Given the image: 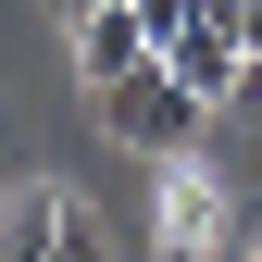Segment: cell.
<instances>
[{"mask_svg":"<svg viewBox=\"0 0 262 262\" xmlns=\"http://www.w3.org/2000/svg\"><path fill=\"white\" fill-rule=\"evenodd\" d=\"M88 100H100V125H113L138 162H187V150H200V125H212V100H200V88H175L162 62H138V75H113V88H88Z\"/></svg>","mask_w":262,"mask_h":262,"instance_id":"cell-1","label":"cell"},{"mask_svg":"<svg viewBox=\"0 0 262 262\" xmlns=\"http://www.w3.org/2000/svg\"><path fill=\"white\" fill-rule=\"evenodd\" d=\"M225 250H237V200L200 162H175L162 175V262H225Z\"/></svg>","mask_w":262,"mask_h":262,"instance_id":"cell-2","label":"cell"},{"mask_svg":"<svg viewBox=\"0 0 262 262\" xmlns=\"http://www.w3.org/2000/svg\"><path fill=\"white\" fill-rule=\"evenodd\" d=\"M162 75H175V88H200V100L225 113V100L250 88V50H237V25H200V0H187V38L162 50Z\"/></svg>","mask_w":262,"mask_h":262,"instance_id":"cell-3","label":"cell"},{"mask_svg":"<svg viewBox=\"0 0 262 262\" xmlns=\"http://www.w3.org/2000/svg\"><path fill=\"white\" fill-rule=\"evenodd\" d=\"M138 62H150V25H138V0H113V13H75V75H88V88L138 75Z\"/></svg>","mask_w":262,"mask_h":262,"instance_id":"cell-4","label":"cell"},{"mask_svg":"<svg viewBox=\"0 0 262 262\" xmlns=\"http://www.w3.org/2000/svg\"><path fill=\"white\" fill-rule=\"evenodd\" d=\"M50 237H62V187H13L0 200V262H50Z\"/></svg>","mask_w":262,"mask_h":262,"instance_id":"cell-5","label":"cell"},{"mask_svg":"<svg viewBox=\"0 0 262 262\" xmlns=\"http://www.w3.org/2000/svg\"><path fill=\"white\" fill-rule=\"evenodd\" d=\"M50 262H113V237H100V225H88L75 200H62V237H50Z\"/></svg>","mask_w":262,"mask_h":262,"instance_id":"cell-6","label":"cell"},{"mask_svg":"<svg viewBox=\"0 0 262 262\" xmlns=\"http://www.w3.org/2000/svg\"><path fill=\"white\" fill-rule=\"evenodd\" d=\"M237 50H250V62H262V0H237Z\"/></svg>","mask_w":262,"mask_h":262,"instance_id":"cell-7","label":"cell"},{"mask_svg":"<svg viewBox=\"0 0 262 262\" xmlns=\"http://www.w3.org/2000/svg\"><path fill=\"white\" fill-rule=\"evenodd\" d=\"M237 113H250V125H262V62H250V88H237Z\"/></svg>","mask_w":262,"mask_h":262,"instance_id":"cell-8","label":"cell"},{"mask_svg":"<svg viewBox=\"0 0 262 262\" xmlns=\"http://www.w3.org/2000/svg\"><path fill=\"white\" fill-rule=\"evenodd\" d=\"M50 13H62V25H75V13H113V0H50Z\"/></svg>","mask_w":262,"mask_h":262,"instance_id":"cell-9","label":"cell"}]
</instances>
